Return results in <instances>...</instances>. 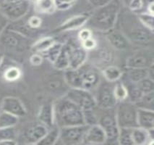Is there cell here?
Returning <instances> with one entry per match:
<instances>
[{"label": "cell", "mask_w": 154, "mask_h": 145, "mask_svg": "<svg viewBox=\"0 0 154 145\" xmlns=\"http://www.w3.org/2000/svg\"><path fill=\"white\" fill-rule=\"evenodd\" d=\"M135 105L137 108L154 110V92L143 94Z\"/></svg>", "instance_id": "32"}, {"label": "cell", "mask_w": 154, "mask_h": 145, "mask_svg": "<svg viewBox=\"0 0 154 145\" xmlns=\"http://www.w3.org/2000/svg\"><path fill=\"white\" fill-rule=\"evenodd\" d=\"M145 6V0H131L127 7L131 12H135L140 11Z\"/></svg>", "instance_id": "40"}, {"label": "cell", "mask_w": 154, "mask_h": 145, "mask_svg": "<svg viewBox=\"0 0 154 145\" xmlns=\"http://www.w3.org/2000/svg\"><path fill=\"white\" fill-rule=\"evenodd\" d=\"M92 31H91L90 28H83V29L80 30L79 33H78V39H79L80 42H83V41L92 37Z\"/></svg>", "instance_id": "46"}, {"label": "cell", "mask_w": 154, "mask_h": 145, "mask_svg": "<svg viewBox=\"0 0 154 145\" xmlns=\"http://www.w3.org/2000/svg\"><path fill=\"white\" fill-rule=\"evenodd\" d=\"M132 139L133 145H145L153 143L148 130L137 126L132 128Z\"/></svg>", "instance_id": "22"}, {"label": "cell", "mask_w": 154, "mask_h": 145, "mask_svg": "<svg viewBox=\"0 0 154 145\" xmlns=\"http://www.w3.org/2000/svg\"><path fill=\"white\" fill-rule=\"evenodd\" d=\"M120 11L119 0H112L98 7L89 17L86 23L90 28L100 31L107 32L114 28Z\"/></svg>", "instance_id": "2"}, {"label": "cell", "mask_w": 154, "mask_h": 145, "mask_svg": "<svg viewBox=\"0 0 154 145\" xmlns=\"http://www.w3.org/2000/svg\"><path fill=\"white\" fill-rule=\"evenodd\" d=\"M114 94L117 102H123L128 99V90L125 84L122 81H118L114 83Z\"/></svg>", "instance_id": "34"}, {"label": "cell", "mask_w": 154, "mask_h": 145, "mask_svg": "<svg viewBox=\"0 0 154 145\" xmlns=\"http://www.w3.org/2000/svg\"><path fill=\"white\" fill-rule=\"evenodd\" d=\"M99 57L102 62L109 63L112 60V55L108 49H101L99 51Z\"/></svg>", "instance_id": "45"}, {"label": "cell", "mask_w": 154, "mask_h": 145, "mask_svg": "<svg viewBox=\"0 0 154 145\" xmlns=\"http://www.w3.org/2000/svg\"><path fill=\"white\" fill-rule=\"evenodd\" d=\"M64 95L80 107L83 113L96 111L98 107L96 98L90 91L83 89L69 88Z\"/></svg>", "instance_id": "7"}, {"label": "cell", "mask_w": 154, "mask_h": 145, "mask_svg": "<svg viewBox=\"0 0 154 145\" xmlns=\"http://www.w3.org/2000/svg\"><path fill=\"white\" fill-rule=\"evenodd\" d=\"M54 123L59 128L85 124L83 111L64 95L53 103Z\"/></svg>", "instance_id": "1"}, {"label": "cell", "mask_w": 154, "mask_h": 145, "mask_svg": "<svg viewBox=\"0 0 154 145\" xmlns=\"http://www.w3.org/2000/svg\"><path fill=\"white\" fill-rule=\"evenodd\" d=\"M118 144L133 145L132 139V128H119Z\"/></svg>", "instance_id": "35"}, {"label": "cell", "mask_w": 154, "mask_h": 145, "mask_svg": "<svg viewBox=\"0 0 154 145\" xmlns=\"http://www.w3.org/2000/svg\"><path fill=\"white\" fill-rule=\"evenodd\" d=\"M137 126L150 130L154 128V110L137 108Z\"/></svg>", "instance_id": "20"}, {"label": "cell", "mask_w": 154, "mask_h": 145, "mask_svg": "<svg viewBox=\"0 0 154 145\" xmlns=\"http://www.w3.org/2000/svg\"><path fill=\"white\" fill-rule=\"evenodd\" d=\"M154 2L153 1L149 2L148 3V5H147V12L148 13L150 14V15H154Z\"/></svg>", "instance_id": "49"}, {"label": "cell", "mask_w": 154, "mask_h": 145, "mask_svg": "<svg viewBox=\"0 0 154 145\" xmlns=\"http://www.w3.org/2000/svg\"><path fill=\"white\" fill-rule=\"evenodd\" d=\"M89 17H90V15H87V14L78 15L72 17L56 28L54 30V32L55 33H61V32L79 29L86 25Z\"/></svg>", "instance_id": "18"}, {"label": "cell", "mask_w": 154, "mask_h": 145, "mask_svg": "<svg viewBox=\"0 0 154 145\" xmlns=\"http://www.w3.org/2000/svg\"><path fill=\"white\" fill-rule=\"evenodd\" d=\"M17 144V140H14V139H9V140H4L0 141V144L2 145H15Z\"/></svg>", "instance_id": "50"}, {"label": "cell", "mask_w": 154, "mask_h": 145, "mask_svg": "<svg viewBox=\"0 0 154 145\" xmlns=\"http://www.w3.org/2000/svg\"><path fill=\"white\" fill-rule=\"evenodd\" d=\"M0 44L6 49L16 52H22L30 46L29 38L8 26L0 34Z\"/></svg>", "instance_id": "4"}, {"label": "cell", "mask_w": 154, "mask_h": 145, "mask_svg": "<svg viewBox=\"0 0 154 145\" xmlns=\"http://www.w3.org/2000/svg\"><path fill=\"white\" fill-rule=\"evenodd\" d=\"M38 119L41 123L48 128H52L55 125L52 103H45L40 107L38 113Z\"/></svg>", "instance_id": "19"}, {"label": "cell", "mask_w": 154, "mask_h": 145, "mask_svg": "<svg viewBox=\"0 0 154 145\" xmlns=\"http://www.w3.org/2000/svg\"><path fill=\"white\" fill-rule=\"evenodd\" d=\"M77 0H55L57 10H67L72 7Z\"/></svg>", "instance_id": "41"}, {"label": "cell", "mask_w": 154, "mask_h": 145, "mask_svg": "<svg viewBox=\"0 0 154 145\" xmlns=\"http://www.w3.org/2000/svg\"><path fill=\"white\" fill-rule=\"evenodd\" d=\"M80 43H81V46H83L86 51L94 50L96 49V46H97V42L96 41V39L93 38V36Z\"/></svg>", "instance_id": "43"}, {"label": "cell", "mask_w": 154, "mask_h": 145, "mask_svg": "<svg viewBox=\"0 0 154 145\" xmlns=\"http://www.w3.org/2000/svg\"><path fill=\"white\" fill-rule=\"evenodd\" d=\"M116 119L119 128H132L137 126V107L134 103L125 100L117 102Z\"/></svg>", "instance_id": "5"}, {"label": "cell", "mask_w": 154, "mask_h": 145, "mask_svg": "<svg viewBox=\"0 0 154 145\" xmlns=\"http://www.w3.org/2000/svg\"><path fill=\"white\" fill-rule=\"evenodd\" d=\"M123 33L132 44L143 49H150L153 46V31L143 26L138 18L135 24L123 26Z\"/></svg>", "instance_id": "3"}, {"label": "cell", "mask_w": 154, "mask_h": 145, "mask_svg": "<svg viewBox=\"0 0 154 145\" xmlns=\"http://www.w3.org/2000/svg\"><path fill=\"white\" fill-rule=\"evenodd\" d=\"M150 49H143L132 54L126 61V68H148L153 64V52H149Z\"/></svg>", "instance_id": "13"}, {"label": "cell", "mask_w": 154, "mask_h": 145, "mask_svg": "<svg viewBox=\"0 0 154 145\" xmlns=\"http://www.w3.org/2000/svg\"><path fill=\"white\" fill-rule=\"evenodd\" d=\"M49 128L42 123H37L28 127L25 131L23 137L27 144H37L39 141L42 139Z\"/></svg>", "instance_id": "16"}, {"label": "cell", "mask_w": 154, "mask_h": 145, "mask_svg": "<svg viewBox=\"0 0 154 145\" xmlns=\"http://www.w3.org/2000/svg\"><path fill=\"white\" fill-rule=\"evenodd\" d=\"M44 61V57L40 53H34L30 57V62L33 66H39Z\"/></svg>", "instance_id": "44"}, {"label": "cell", "mask_w": 154, "mask_h": 145, "mask_svg": "<svg viewBox=\"0 0 154 145\" xmlns=\"http://www.w3.org/2000/svg\"><path fill=\"white\" fill-rule=\"evenodd\" d=\"M63 44L60 42H55L54 44H52L46 51L42 53V55L43 57H45L49 62L53 63L60 55L61 50H62Z\"/></svg>", "instance_id": "33"}, {"label": "cell", "mask_w": 154, "mask_h": 145, "mask_svg": "<svg viewBox=\"0 0 154 145\" xmlns=\"http://www.w3.org/2000/svg\"><path fill=\"white\" fill-rule=\"evenodd\" d=\"M27 24L30 28L37 31L42 26V20L38 16H31L27 20Z\"/></svg>", "instance_id": "42"}, {"label": "cell", "mask_w": 154, "mask_h": 145, "mask_svg": "<svg viewBox=\"0 0 154 145\" xmlns=\"http://www.w3.org/2000/svg\"><path fill=\"white\" fill-rule=\"evenodd\" d=\"M46 88L51 92H59L61 91H65L69 89V87L64 80V76L60 77L57 75H52L46 80Z\"/></svg>", "instance_id": "23"}, {"label": "cell", "mask_w": 154, "mask_h": 145, "mask_svg": "<svg viewBox=\"0 0 154 145\" xmlns=\"http://www.w3.org/2000/svg\"><path fill=\"white\" fill-rule=\"evenodd\" d=\"M29 1H34V2H36L37 0H29Z\"/></svg>", "instance_id": "53"}, {"label": "cell", "mask_w": 154, "mask_h": 145, "mask_svg": "<svg viewBox=\"0 0 154 145\" xmlns=\"http://www.w3.org/2000/svg\"><path fill=\"white\" fill-rule=\"evenodd\" d=\"M8 20L6 17H5L0 12V34L2 32L5 30V28L8 26Z\"/></svg>", "instance_id": "47"}, {"label": "cell", "mask_w": 154, "mask_h": 145, "mask_svg": "<svg viewBox=\"0 0 154 145\" xmlns=\"http://www.w3.org/2000/svg\"><path fill=\"white\" fill-rule=\"evenodd\" d=\"M60 137V128L57 126L49 129L46 135L38 141L37 144L40 145H53L59 140Z\"/></svg>", "instance_id": "30"}, {"label": "cell", "mask_w": 154, "mask_h": 145, "mask_svg": "<svg viewBox=\"0 0 154 145\" xmlns=\"http://www.w3.org/2000/svg\"><path fill=\"white\" fill-rule=\"evenodd\" d=\"M139 21L143 26L148 28L150 31H153L154 30V15H150L148 12H142L138 15Z\"/></svg>", "instance_id": "39"}, {"label": "cell", "mask_w": 154, "mask_h": 145, "mask_svg": "<svg viewBox=\"0 0 154 145\" xmlns=\"http://www.w3.org/2000/svg\"><path fill=\"white\" fill-rule=\"evenodd\" d=\"M17 137V131L15 126L0 128V141L9 139L16 140Z\"/></svg>", "instance_id": "38"}, {"label": "cell", "mask_w": 154, "mask_h": 145, "mask_svg": "<svg viewBox=\"0 0 154 145\" xmlns=\"http://www.w3.org/2000/svg\"><path fill=\"white\" fill-rule=\"evenodd\" d=\"M64 78L69 88L82 89V80L78 69L67 68L64 71Z\"/></svg>", "instance_id": "24"}, {"label": "cell", "mask_w": 154, "mask_h": 145, "mask_svg": "<svg viewBox=\"0 0 154 145\" xmlns=\"http://www.w3.org/2000/svg\"><path fill=\"white\" fill-rule=\"evenodd\" d=\"M0 110L17 117L25 116L27 113L26 107L20 99L15 96H7L0 102Z\"/></svg>", "instance_id": "14"}, {"label": "cell", "mask_w": 154, "mask_h": 145, "mask_svg": "<svg viewBox=\"0 0 154 145\" xmlns=\"http://www.w3.org/2000/svg\"><path fill=\"white\" fill-rule=\"evenodd\" d=\"M18 122V117L5 111H0V128L16 126Z\"/></svg>", "instance_id": "31"}, {"label": "cell", "mask_w": 154, "mask_h": 145, "mask_svg": "<svg viewBox=\"0 0 154 145\" xmlns=\"http://www.w3.org/2000/svg\"><path fill=\"white\" fill-rule=\"evenodd\" d=\"M146 77H148V68H126V71L123 72L122 78L125 81L137 83Z\"/></svg>", "instance_id": "21"}, {"label": "cell", "mask_w": 154, "mask_h": 145, "mask_svg": "<svg viewBox=\"0 0 154 145\" xmlns=\"http://www.w3.org/2000/svg\"><path fill=\"white\" fill-rule=\"evenodd\" d=\"M4 58H5L4 54L2 52H0V67H1V65H2V62L4 61Z\"/></svg>", "instance_id": "51"}, {"label": "cell", "mask_w": 154, "mask_h": 145, "mask_svg": "<svg viewBox=\"0 0 154 145\" xmlns=\"http://www.w3.org/2000/svg\"><path fill=\"white\" fill-rule=\"evenodd\" d=\"M21 74L22 73H21L20 69L15 66H11L5 70L3 76L7 81L12 82L18 80L20 78Z\"/></svg>", "instance_id": "36"}, {"label": "cell", "mask_w": 154, "mask_h": 145, "mask_svg": "<svg viewBox=\"0 0 154 145\" xmlns=\"http://www.w3.org/2000/svg\"><path fill=\"white\" fill-rule=\"evenodd\" d=\"M103 78L106 80L112 83H115L122 78L123 71L115 65H108L102 71Z\"/></svg>", "instance_id": "25"}, {"label": "cell", "mask_w": 154, "mask_h": 145, "mask_svg": "<svg viewBox=\"0 0 154 145\" xmlns=\"http://www.w3.org/2000/svg\"><path fill=\"white\" fill-rule=\"evenodd\" d=\"M106 39L110 45L118 50H126L130 48L131 43L122 31L112 29L107 31Z\"/></svg>", "instance_id": "17"}, {"label": "cell", "mask_w": 154, "mask_h": 145, "mask_svg": "<svg viewBox=\"0 0 154 145\" xmlns=\"http://www.w3.org/2000/svg\"><path fill=\"white\" fill-rule=\"evenodd\" d=\"M88 1L91 5H94V7H96V8L103 6V5H104L106 4V3L109 2L106 0H88Z\"/></svg>", "instance_id": "48"}, {"label": "cell", "mask_w": 154, "mask_h": 145, "mask_svg": "<svg viewBox=\"0 0 154 145\" xmlns=\"http://www.w3.org/2000/svg\"><path fill=\"white\" fill-rule=\"evenodd\" d=\"M52 64L54 68L58 71H65L69 68V57H68L67 49L65 44H63L60 55Z\"/></svg>", "instance_id": "27"}, {"label": "cell", "mask_w": 154, "mask_h": 145, "mask_svg": "<svg viewBox=\"0 0 154 145\" xmlns=\"http://www.w3.org/2000/svg\"><path fill=\"white\" fill-rule=\"evenodd\" d=\"M125 84L128 90V99L127 100L130 102L135 104L138 100L142 97L143 93L140 90L135 83L131 82L122 81Z\"/></svg>", "instance_id": "29"}, {"label": "cell", "mask_w": 154, "mask_h": 145, "mask_svg": "<svg viewBox=\"0 0 154 145\" xmlns=\"http://www.w3.org/2000/svg\"><path fill=\"white\" fill-rule=\"evenodd\" d=\"M135 84L143 94L154 92V80L150 78L149 77H146Z\"/></svg>", "instance_id": "37"}, {"label": "cell", "mask_w": 154, "mask_h": 145, "mask_svg": "<svg viewBox=\"0 0 154 145\" xmlns=\"http://www.w3.org/2000/svg\"><path fill=\"white\" fill-rule=\"evenodd\" d=\"M29 10V0H4L0 4V12L8 20H19L27 15Z\"/></svg>", "instance_id": "6"}, {"label": "cell", "mask_w": 154, "mask_h": 145, "mask_svg": "<svg viewBox=\"0 0 154 145\" xmlns=\"http://www.w3.org/2000/svg\"><path fill=\"white\" fill-rule=\"evenodd\" d=\"M98 124L104 131L106 137V143L118 144L119 126H118L116 116L109 113L103 115L98 118Z\"/></svg>", "instance_id": "10"}, {"label": "cell", "mask_w": 154, "mask_h": 145, "mask_svg": "<svg viewBox=\"0 0 154 145\" xmlns=\"http://www.w3.org/2000/svg\"><path fill=\"white\" fill-rule=\"evenodd\" d=\"M106 137L104 131L98 123L91 125L88 128L83 144H106Z\"/></svg>", "instance_id": "15"}, {"label": "cell", "mask_w": 154, "mask_h": 145, "mask_svg": "<svg viewBox=\"0 0 154 145\" xmlns=\"http://www.w3.org/2000/svg\"><path fill=\"white\" fill-rule=\"evenodd\" d=\"M69 57V68L78 69L86 62L88 52L81 45L76 44H65Z\"/></svg>", "instance_id": "12"}, {"label": "cell", "mask_w": 154, "mask_h": 145, "mask_svg": "<svg viewBox=\"0 0 154 145\" xmlns=\"http://www.w3.org/2000/svg\"><path fill=\"white\" fill-rule=\"evenodd\" d=\"M82 80V89L91 91L97 87L101 82L98 71L92 65L85 63L78 68Z\"/></svg>", "instance_id": "11"}, {"label": "cell", "mask_w": 154, "mask_h": 145, "mask_svg": "<svg viewBox=\"0 0 154 145\" xmlns=\"http://www.w3.org/2000/svg\"><path fill=\"white\" fill-rule=\"evenodd\" d=\"M114 83L107 80L100 82L97 87L96 100L98 107L103 110H110L116 107L117 101L114 94Z\"/></svg>", "instance_id": "9"}, {"label": "cell", "mask_w": 154, "mask_h": 145, "mask_svg": "<svg viewBox=\"0 0 154 145\" xmlns=\"http://www.w3.org/2000/svg\"><path fill=\"white\" fill-rule=\"evenodd\" d=\"M122 1H123V3H124V5H125V6H127V5H128V3L130 2L131 0H122Z\"/></svg>", "instance_id": "52"}, {"label": "cell", "mask_w": 154, "mask_h": 145, "mask_svg": "<svg viewBox=\"0 0 154 145\" xmlns=\"http://www.w3.org/2000/svg\"><path fill=\"white\" fill-rule=\"evenodd\" d=\"M35 11L42 14H52L57 10L55 0H37L35 2Z\"/></svg>", "instance_id": "26"}, {"label": "cell", "mask_w": 154, "mask_h": 145, "mask_svg": "<svg viewBox=\"0 0 154 145\" xmlns=\"http://www.w3.org/2000/svg\"><path fill=\"white\" fill-rule=\"evenodd\" d=\"M56 42L55 39L51 36H46L35 42L30 47L34 53L42 54L46 51L52 44Z\"/></svg>", "instance_id": "28"}, {"label": "cell", "mask_w": 154, "mask_h": 145, "mask_svg": "<svg viewBox=\"0 0 154 145\" xmlns=\"http://www.w3.org/2000/svg\"><path fill=\"white\" fill-rule=\"evenodd\" d=\"M89 125L65 126L60 128L59 140L65 145L83 144V141Z\"/></svg>", "instance_id": "8"}]
</instances>
